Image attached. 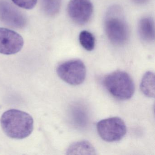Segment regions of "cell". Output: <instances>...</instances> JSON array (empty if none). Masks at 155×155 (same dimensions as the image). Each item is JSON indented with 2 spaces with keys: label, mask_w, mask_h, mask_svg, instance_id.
Returning a JSON list of instances; mask_svg holds the SVG:
<instances>
[{
  "label": "cell",
  "mask_w": 155,
  "mask_h": 155,
  "mask_svg": "<svg viewBox=\"0 0 155 155\" xmlns=\"http://www.w3.org/2000/svg\"><path fill=\"white\" fill-rule=\"evenodd\" d=\"M1 125L8 137L14 139H23L32 133L33 119L31 115L24 111L10 109L2 116Z\"/></svg>",
  "instance_id": "1"
},
{
  "label": "cell",
  "mask_w": 155,
  "mask_h": 155,
  "mask_svg": "<svg viewBox=\"0 0 155 155\" xmlns=\"http://www.w3.org/2000/svg\"><path fill=\"white\" fill-rule=\"evenodd\" d=\"M105 31L109 40L116 45L125 44L129 37L128 26L118 6L111 7L107 12L104 23Z\"/></svg>",
  "instance_id": "2"
},
{
  "label": "cell",
  "mask_w": 155,
  "mask_h": 155,
  "mask_svg": "<svg viewBox=\"0 0 155 155\" xmlns=\"http://www.w3.org/2000/svg\"><path fill=\"white\" fill-rule=\"evenodd\" d=\"M103 86L112 96L120 100L130 99L135 91V85L128 73L117 71L107 75L102 81Z\"/></svg>",
  "instance_id": "3"
},
{
  "label": "cell",
  "mask_w": 155,
  "mask_h": 155,
  "mask_svg": "<svg viewBox=\"0 0 155 155\" xmlns=\"http://www.w3.org/2000/svg\"><path fill=\"white\" fill-rule=\"evenodd\" d=\"M57 72L61 79L71 85H80L85 81L86 68L85 64L78 59L71 60L60 64Z\"/></svg>",
  "instance_id": "4"
},
{
  "label": "cell",
  "mask_w": 155,
  "mask_h": 155,
  "mask_svg": "<svg viewBox=\"0 0 155 155\" xmlns=\"http://www.w3.org/2000/svg\"><path fill=\"white\" fill-rule=\"evenodd\" d=\"M97 128L100 137L107 142L120 140L127 132L125 122L118 117L102 120L98 122Z\"/></svg>",
  "instance_id": "5"
},
{
  "label": "cell",
  "mask_w": 155,
  "mask_h": 155,
  "mask_svg": "<svg viewBox=\"0 0 155 155\" xmlns=\"http://www.w3.org/2000/svg\"><path fill=\"white\" fill-rule=\"evenodd\" d=\"M0 21L17 29L23 28L27 23L25 15L8 0H0Z\"/></svg>",
  "instance_id": "6"
},
{
  "label": "cell",
  "mask_w": 155,
  "mask_h": 155,
  "mask_svg": "<svg viewBox=\"0 0 155 155\" xmlns=\"http://www.w3.org/2000/svg\"><path fill=\"white\" fill-rule=\"evenodd\" d=\"M93 7L90 0H71L68 7L69 16L79 25L88 22L93 14Z\"/></svg>",
  "instance_id": "7"
},
{
  "label": "cell",
  "mask_w": 155,
  "mask_h": 155,
  "mask_svg": "<svg viewBox=\"0 0 155 155\" xmlns=\"http://www.w3.org/2000/svg\"><path fill=\"white\" fill-rule=\"evenodd\" d=\"M24 40L18 33L13 30L0 28V53L13 55L19 52L24 45Z\"/></svg>",
  "instance_id": "8"
},
{
  "label": "cell",
  "mask_w": 155,
  "mask_h": 155,
  "mask_svg": "<svg viewBox=\"0 0 155 155\" xmlns=\"http://www.w3.org/2000/svg\"><path fill=\"white\" fill-rule=\"evenodd\" d=\"M139 34L142 40L151 42L155 39V24L153 19L150 17H144L138 24Z\"/></svg>",
  "instance_id": "9"
},
{
  "label": "cell",
  "mask_w": 155,
  "mask_h": 155,
  "mask_svg": "<svg viewBox=\"0 0 155 155\" xmlns=\"http://www.w3.org/2000/svg\"><path fill=\"white\" fill-rule=\"evenodd\" d=\"M140 89L147 97H155V76L153 72L147 71L145 73L141 80Z\"/></svg>",
  "instance_id": "10"
},
{
  "label": "cell",
  "mask_w": 155,
  "mask_h": 155,
  "mask_svg": "<svg viewBox=\"0 0 155 155\" xmlns=\"http://www.w3.org/2000/svg\"><path fill=\"white\" fill-rule=\"evenodd\" d=\"M96 154L92 145L87 141H82L72 144L68 150V154Z\"/></svg>",
  "instance_id": "11"
},
{
  "label": "cell",
  "mask_w": 155,
  "mask_h": 155,
  "mask_svg": "<svg viewBox=\"0 0 155 155\" xmlns=\"http://www.w3.org/2000/svg\"><path fill=\"white\" fill-rule=\"evenodd\" d=\"M42 8L44 13L50 17H53L59 12L61 0H41Z\"/></svg>",
  "instance_id": "12"
},
{
  "label": "cell",
  "mask_w": 155,
  "mask_h": 155,
  "mask_svg": "<svg viewBox=\"0 0 155 155\" xmlns=\"http://www.w3.org/2000/svg\"><path fill=\"white\" fill-rule=\"evenodd\" d=\"M79 42L81 46L87 51H91L95 46V38L92 33L83 31L80 33Z\"/></svg>",
  "instance_id": "13"
},
{
  "label": "cell",
  "mask_w": 155,
  "mask_h": 155,
  "mask_svg": "<svg viewBox=\"0 0 155 155\" xmlns=\"http://www.w3.org/2000/svg\"><path fill=\"white\" fill-rule=\"evenodd\" d=\"M18 7L27 10L33 9L36 6L38 0H12Z\"/></svg>",
  "instance_id": "14"
},
{
  "label": "cell",
  "mask_w": 155,
  "mask_h": 155,
  "mask_svg": "<svg viewBox=\"0 0 155 155\" xmlns=\"http://www.w3.org/2000/svg\"><path fill=\"white\" fill-rule=\"evenodd\" d=\"M133 1L136 4H144L146 3L148 0H133Z\"/></svg>",
  "instance_id": "15"
}]
</instances>
